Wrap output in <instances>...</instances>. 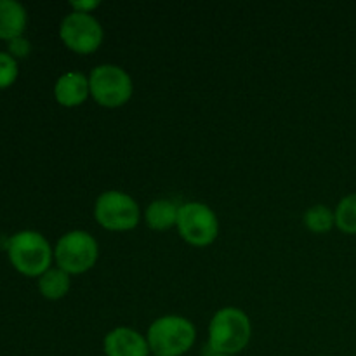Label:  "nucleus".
<instances>
[{
	"label": "nucleus",
	"instance_id": "7",
	"mask_svg": "<svg viewBox=\"0 0 356 356\" xmlns=\"http://www.w3.org/2000/svg\"><path fill=\"white\" fill-rule=\"evenodd\" d=\"M176 229L190 245L207 247L219 236L218 214L204 202H184L179 207Z\"/></svg>",
	"mask_w": 356,
	"mask_h": 356
},
{
	"label": "nucleus",
	"instance_id": "19",
	"mask_svg": "<svg viewBox=\"0 0 356 356\" xmlns=\"http://www.w3.org/2000/svg\"><path fill=\"white\" fill-rule=\"evenodd\" d=\"M209 356H232V355H219V353H211Z\"/></svg>",
	"mask_w": 356,
	"mask_h": 356
},
{
	"label": "nucleus",
	"instance_id": "3",
	"mask_svg": "<svg viewBox=\"0 0 356 356\" xmlns=\"http://www.w3.org/2000/svg\"><path fill=\"white\" fill-rule=\"evenodd\" d=\"M7 256L14 270L24 277L38 278L52 266L54 249L42 233L24 229L9 238Z\"/></svg>",
	"mask_w": 356,
	"mask_h": 356
},
{
	"label": "nucleus",
	"instance_id": "12",
	"mask_svg": "<svg viewBox=\"0 0 356 356\" xmlns=\"http://www.w3.org/2000/svg\"><path fill=\"white\" fill-rule=\"evenodd\" d=\"M28 16L23 3L16 0H0V38L13 40L21 37L26 28Z\"/></svg>",
	"mask_w": 356,
	"mask_h": 356
},
{
	"label": "nucleus",
	"instance_id": "6",
	"mask_svg": "<svg viewBox=\"0 0 356 356\" xmlns=\"http://www.w3.org/2000/svg\"><path fill=\"white\" fill-rule=\"evenodd\" d=\"M94 219L108 232H131L141 221V207L132 195L106 190L94 202Z\"/></svg>",
	"mask_w": 356,
	"mask_h": 356
},
{
	"label": "nucleus",
	"instance_id": "11",
	"mask_svg": "<svg viewBox=\"0 0 356 356\" xmlns=\"http://www.w3.org/2000/svg\"><path fill=\"white\" fill-rule=\"evenodd\" d=\"M179 207L181 205L170 198H156L152 204H148L143 218H145L146 226L153 232H167V229L176 228Z\"/></svg>",
	"mask_w": 356,
	"mask_h": 356
},
{
	"label": "nucleus",
	"instance_id": "8",
	"mask_svg": "<svg viewBox=\"0 0 356 356\" xmlns=\"http://www.w3.org/2000/svg\"><path fill=\"white\" fill-rule=\"evenodd\" d=\"M59 38L76 54H92L103 44L104 30L94 14L70 10L59 24Z\"/></svg>",
	"mask_w": 356,
	"mask_h": 356
},
{
	"label": "nucleus",
	"instance_id": "5",
	"mask_svg": "<svg viewBox=\"0 0 356 356\" xmlns=\"http://www.w3.org/2000/svg\"><path fill=\"white\" fill-rule=\"evenodd\" d=\"M99 259V243L86 229H72L59 236L54 247L56 266L68 275L87 273Z\"/></svg>",
	"mask_w": 356,
	"mask_h": 356
},
{
	"label": "nucleus",
	"instance_id": "4",
	"mask_svg": "<svg viewBox=\"0 0 356 356\" xmlns=\"http://www.w3.org/2000/svg\"><path fill=\"white\" fill-rule=\"evenodd\" d=\"M90 97L103 108H120L134 94V82L127 70L113 63H103L89 73Z\"/></svg>",
	"mask_w": 356,
	"mask_h": 356
},
{
	"label": "nucleus",
	"instance_id": "1",
	"mask_svg": "<svg viewBox=\"0 0 356 356\" xmlns=\"http://www.w3.org/2000/svg\"><path fill=\"white\" fill-rule=\"evenodd\" d=\"M252 322L243 309L225 306L212 315L209 322V348L211 353L238 355L249 346Z\"/></svg>",
	"mask_w": 356,
	"mask_h": 356
},
{
	"label": "nucleus",
	"instance_id": "15",
	"mask_svg": "<svg viewBox=\"0 0 356 356\" xmlns=\"http://www.w3.org/2000/svg\"><path fill=\"white\" fill-rule=\"evenodd\" d=\"M336 228L346 235H356V193H350L339 200L334 209Z\"/></svg>",
	"mask_w": 356,
	"mask_h": 356
},
{
	"label": "nucleus",
	"instance_id": "10",
	"mask_svg": "<svg viewBox=\"0 0 356 356\" xmlns=\"http://www.w3.org/2000/svg\"><path fill=\"white\" fill-rule=\"evenodd\" d=\"M90 97L89 75L70 70L58 76L54 83V99L65 108H76Z\"/></svg>",
	"mask_w": 356,
	"mask_h": 356
},
{
	"label": "nucleus",
	"instance_id": "9",
	"mask_svg": "<svg viewBox=\"0 0 356 356\" xmlns=\"http://www.w3.org/2000/svg\"><path fill=\"white\" fill-rule=\"evenodd\" d=\"M103 351L106 356H149L146 334L132 327H115L104 336Z\"/></svg>",
	"mask_w": 356,
	"mask_h": 356
},
{
	"label": "nucleus",
	"instance_id": "14",
	"mask_svg": "<svg viewBox=\"0 0 356 356\" xmlns=\"http://www.w3.org/2000/svg\"><path fill=\"white\" fill-rule=\"evenodd\" d=\"M302 222L312 233L323 235V233H329L336 226V216H334V211L329 205L315 204L305 212Z\"/></svg>",
	"mask_w": 356,
	"mask_h": 356
},
{
	"label": "nucleus",
	"instance_id": "13",
	"mask_svg": "<svg viewBox=\"0 0 356 356\" xmlns=\"http://www.w3.org/2000/svg\"><path fill=\"white\" fill-rule=\"evenodd\" d=\"M70 287H72V275L58 266H51L38 277V292L49 301L63 299L70 292Z\"/></svg>",
	"mask_w": 356,
	"mask_h": 356
},
{
	"label": "nucleus",
	"instance_id": "18",
	"mask_svg": "<svg viewBox=\"0 0 356 356\" xmlns=\"http://www.w3.org/2000/svg\"><path fill=\"white\" fill-rule=\"evenodd\" d=\"M99 0H75V2H70V7L75 13H86V14H92L94 9L99 7Z\"/></svg>",
	"mask_w": 356,
	"mask_h": 356
},
{
	"label": "nucleus",
	"instance_id": "17",
	"mask_svg": "<svg viewBox=\"0 0 356 356\" xmlns=\"http://www.w3.org/2000/svg\"><path fill=\"white\" fill-rule=\"evenodd\" d=\"M31 52V44L28 38H24L23 35L21 37L13 38L9 40V54L13 56L14 59H23L28 58V54Z\"/></svg>",
	"mask_w": 356,
	"mask_h": 356
},
{
	"label": "nucleus",
	"instance_id": "2",
	"mask_svg": "<svg viewBox=\"0 0 356 356\" xmlns=\"http://www.w3.org/2000/svg\"><path fill=\"white\" fill-rule=\"evenodd\" d=\"M153 356H183L197 341V327L181 315H163L149 323L146 330Z\"/></svg>",
	"mask_w": 356,
	"mask_h": 356
},
{
	"label": "nucleus",
	"instance_id": "16",
	"mask_svg": "<svg viewBox=\"0 0 356 356\" xmlns=\"http://www.w3.org/2000/svg\"><path fill=\"white\" fill-rule=\"evenodd\" d=\"M17 75H19L17 59H14L9 52H0V89L13 86Z\"/></svg>",
	"mask_w": 356,
	"mask_h": 356
}]
</instances>
